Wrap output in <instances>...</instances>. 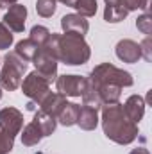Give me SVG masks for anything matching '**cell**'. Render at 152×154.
<instances>
[{"label": "cell", "instance_id": "cell-1", "mask_svg": "<svg viewBox=\"0 0 152 154\" xmlns=\"http://www.w3.org/2000/svg\"><path fill=\"white\" fill-rule=\"evenodd\" d=\"M45 52H48L56 61H63L65 65H84L90 56V45L84 41V36H79L74 32L65 34H50L48 39L41 45Z\"/></svg>", "mask_w": 152, "mask_h": 154}, {"label": "cell", "instance_id": "cell-2", "mask_svg": "<svg viewBox=\"0 0 152 154\" xmlns=\"http://www.w3.org/2000/svg\"><path fill=\"white\" fill-rule=\"evenodd\" d=\"M104 134L118 145H129L138 138V124H134L123 111V104L102 106Z\"/></svg>", "mask_w": 152, "mask_h": 154}, {"label": "cell", "instance_id": "cell-3", "mask_svg": "<svg viewBox=\"0 0 152 154\" xmlns=\"http://www.w3.org/2000/svg\"><path fill=\"white\" fill-rule=\"evenodd\" d=\"M25 72H27V61H23L16 52H9L4 57V66L0 72V88L7 91L20 88Z\"/></svg>", "mask_w": 152, "mask_h": 154}, {"label": "cell", "instance_id": "cell-4", "mask_svg": "<svg viewBox=\"0 0 152 154\" xmlns=\"http://www.w3.org/2000/svg\"><path fill=\"white\" fill-rule=\"evenodd\" d=\"M90 82H95V84H114V86H120V88H125V86H132V75L122 68H116L111 63H102L99 66H95L91 70V74L88 77Z\"/></svg>", "mask_w": 152, "mask_h": 154}, {"label": "cell", "instance_id": "cell-5", "mask_svg": "<svg viewBox=\"0 0 152 154\" xmlns=\"http://www.w3.org/2000/svg\"><path fill=\"white\" fill-rule=\"evenodd\" d=\"M20 86H22V91H23L25 97H29L32 102H38L39 104V102L45 99V95L48 93L50 82H48L45 77L39 75L38 72H31L29 75L22 81Z\"/></svg>", "mask_w": 152, "mask_h": 154}, {"label": "cell", "instance_id": "cell-6", "mask_svg": "<svg viewBox=\"0 0 152 154\" xmlns=\"http://www.w3.org/2000/svg\"><path fill=\"white\" fill-rule=\"evenodd\" d=\"M57 91L65 97H82L88 86V79L81 75H61L56 81Z\"/></svg>", "mask_w": 152, "mask_h": 154}, {"label": "cell", "instance_id": "cell-7", "mask_svg": "<svg viewBox=\"0 0 152 154\" xmlns=\"http://www.w3.org/2000/svg\"><path fill=\"white\" fill-rule=\"evenodd\" d=\"M22 127H23V115L20 109L11 106L0 109V131L14 138L16 134H20Z\"/></svg>", "mask_w": 152, "mask_h": 154}, {"label": "cell", "instance_id": "cell-8", "mask_svg": "<svg viewBox=\"0 0 152 154\" xmlns=\"http://www.w3.org/2000/svg\"><path fill=\"white\" fill-rule=\"evenodd\" d=\"M32 63H34V66H36V72H38L41 77H45L48 82H52V81L57 77V61H56L48 52H45L41 47H39L38 54L34 56Z\"/></svg>", "mask_w": 152, "mask_h": 154}, {"label": "cell", "instance_id": "cell-9", "mask_svg": "<svg viewBox=\"0 0 152 154\" xmlns=\"http://www.w3.org/2000/svg\"><path fill=\"white\" fill-rule=\"evenodd\" d=\"M25 20H27V7L22 4H14L7 9L4 16V25L13 32H23Z\"/></svg>", "mask_w": 152, "mask_h": 154}, {"label": "cell", "instance_id": "cell-10", "mask_svg": "<svg viewBox=\"0 0 152 154\" xmlns=\"http://www.w3.org/2000/svg\"><path fill=\"white\" fill-rule=\"evenodd\" d=\"M116 57L123 63H138V59L141 57V50H140V43L132 41V39H122L116 43Z\"/></svg>", "mask_w": 152, "mask_h": 154}, {"label": "cell", "instance_id": "cell-11", "mask_svg": "<svg viewBox=\"0 0 152 154\" xmlns=\"http://www.w3.org/2000/svg\"><path fill=\"white\" fill-rule=\"evenodd\" d=\"M61 27H63L65 32H74V34H79V36H84L90 29V23L81 14H65L61 18Z\"/></svg>", "mask_w": 152, "mask_h": 154}, {"label": "cell", "instance_id": "cell-12", "mask_svg": "<svg viewBox=\"0 0 152 154\" xmlns=\"http://www.w3.org/2000/svg\"><path fill=\"white\" fill-rule=\"evenodd\" d=\"M65 104H66V97L61 95L59 91H57V93L48 91V93L45 95V99L39 102L41 111L47 113V115H50V116H54V118L59 115V111H61V108H63Z\"/></svg>", "mask_w": 152, "mask_h": 154}, {"label": "cell", "instance_id": "cell-13", "mask_svg": "<svg viewBox=\"0 0 152 154\" xmlns=\"http://www.w3.org/2000/svg\"><path fill=\"white\" fill-rule=\"evenodd\" d=\"M123 111L134 124H140V120L143 118V113H145V99L140 95H131L123 104Z\"/></svg>", "mask_w": 152, "mask_h": 154}, {"label": "cell", "instance_id": "cell-14", "mask_svg": "<svg viewBox=\"0 0 152 154\" xmlns=\"http://www.w3.org/2000/svg\"><path fill=\"white\" fill-rule=\"evenodd\" d=\"M127 13H129V11L123 7L122 0H106L104 20H106L108 23H118V22L125 20Z\"/></svg>", "mask_w": 152, "mask_h": 154}, {"label": "cell", "instance_id": "cell-15", "mask_svg": "<svg viewBox=\"0 0 152 154\" xmlns=\"http://www.w3.org/2000/svg\"><path fill=\"white\" fill-rule=\"evenodd\" d=\"M77 125L84 131H93L99 125V109L90 108V106H81Z\"/></svg>", "mask_w": 152, "mask_h": 154}, {"label": "cell", "instance_id": "cell-16", "mask_svg": "<svg viewBox=\"0 0 152 154\" xmlns=\"http://www.w3.org/2000/svg\"><path fill=\"white\" fill-rule=\"evenodd\" d=\"M79 111H81V106L79 104H74V102H66L63 108H61V111H59V115L56 116V120H59L63 125H66V127H70V125H74L77 124V118H79Z\"/></svg>", "mask_w": 152, "mask_h": 154}, {"label": "cell", "instance_id": "cell-17", "mask_svg": "<svg viewBox=\"0 0 152 154\" xmlns=\"http://www.w3.org/2000/svg\"><path fill=\"white\" fill-rule=\"evenodd\" d=\"M32 122H34V124L39 127V131L43 133V136H50V134L56 131V125H57V120H56L54 116H50V115H47V113H43L41 109L34 113Z\"/></svg>", "mask_w": 152, "mask_h": 154}, {"label": "cell", "instance_id": "cell-18", "mask_svg": "<svg viewBox=\"0 0 152 154\" xmlns=\"http://www.w3.org/2000/svg\"><path fill=\"white\" fill-rule=\"evenodd\" d=\"M38 50H39V45L38 43H34L31 38H27V39H22V41H18L16 43V54L23 59V61H32L34 59V56L38 54Z\"/></svg>", "mask_w": 152, "mask_h": 154}, {"label": "cell", "instance_id": "cell-19", "mask_svg": "<svg viewBox=\"0 0 152 154\" xmlns=\"http://www.w3.org/2000/svg\"><path fill=\"white\" fill-rule=\"evenodd\" d=\"M41 138H43V133L39 131V127L34 122L27 124V125L23 127V131H22V143H23L25 147H34V145H38L39 142H41Z\"/></svg>", "mask_w": 152, "mask_h": 154}, {"label": "cell", "instance_id": "cell-20", "mask_svg": "<svg viewBox=\"0 0 152 154\" xmlns=\"http://www.w3.org/2000/svg\"><path fill=\"white\" fill-rule=\"evenodd\" d=\"M97 0H75V7L77 14L84 16V18H90V16H95L97 13Z\"/></svg>", "mask_w": 152, "mask_h": 154}, {"label": "cell", "instance_id": "cell-21", "mask_svg": "<svg viewBox=\"0 0 152 154\" xmlns=\"http://www.w3.org/2000/svg\"><path fill=\"white\" fill-rule=\"evenodd\" d=\"M56 2L57 0H38L36 2V11L39 16L43 18H50L56 13Z\"/></svg>", "mask_w": 152, "mask_h": 154}, {"label": "cell", "instance_id": "cell-22", "mask_svg": "<svg viewBox=\"0 0 152 154\" xmlns=\"http://www.w3.org/2000/svg\"><path fill=\"white\" fill-rule=\"evenodd\" d=\"M48 36H50V31H48L47 27H43V25H34V27L31 29V36H29V38L41 47V45L48 39Z\"/></svg>", "mask_w": 152, "mask_h": 154}, {"label": "cell", "instance_id": "cell-23", "mask_svg": "<svg viewBox=\"0 0 152 154\" xmlns=\"http://www.w3.org/2000/svg\"><path fill=\"white\" fill-rule=\"evenodd\" d=\"M136 27H138V31H141L143 34H150L152 32V18L149 13H145V14H141L138 20H136Z\"/></svg>", "mask_w": 152, "mask_h": 154}, {"label": "cell", "instance_id": "cell-24", "mask_svg": "<svg viewBox=\"0 0 152 154\" xmlns=\"http://www.w3.org/2000/svg\"><path fill=\"white\" fill-rule=\"evenodd\" d=\"M14 147V138L5 134L4 131H0V154H7L13 151Z\"/></svg>", "mask_w": 152, "mask_h": 154}, {"label": "cell", "instance_id": "cell-25", "mask_svg": "<svg viewBox=\"0 0 152 154\" xmlns=\"http://www.w3.org/2000/svg\"><path fill=\"white\" fill-rule=\"evenodd\" d=\"M11 45H13V34H11V31L4 23H0V48H9Z\"/></svg>", "mask_w": 152, "mask_h": 154}, {"label": "cell", "instance_id": "cell-26", "mask_svg": "<svg viewBox=\"0 0 152 154\" xmlns=\"http://www.w3.org/2000/svg\"><path fill=\"white\" fill-rule=\"evenodd\" d=\"M152 41H150V38H149V36H147V38L143 39V41H141V43H140V50H141V57H145V59H147V61H150L152 59Z\"/></svg>", "mask_w": 152, "mask_h": 154}, {"label": "cell", "instance_id": "cell-27", "mask_svg": "<svg viewBox=\"0 0 152 154\" xmlns=\"http://www.w3.org/2000/svg\"><path fill=\"white\" fill-rule=\"evenodd\" d=\"M122 4H123V7H125L127 11H136V9H140V0H122Z\"/></svg>", "mask_w": 152, "mask_h": 154}, {"label": "cell", "instance_id": "cell-28", "mask_svg": "<svg viewBox=\"0 0 152 154\" xmlns=\"http://www.w3.org/2000/svg\"><path fill=\"white\" fill-rule=\"evenodd\" d=\"M140 9H143V13L150 11V0H140Z\"/></svg>", "mask_w": 152, "mask_h": 154}, {"label": "cell", "instance_id": "cell-29", "mask_svg": "<svg viewBox=\"0 0 152 154\" xmlns=\"http://www.w3.org/2000/svg\"><path fill=\"white\" fill-rule=\"evenodd\" d=\"M129 154H150V152H149L145 147H138V149H132Z\"/></svg>", "mask_w": 152, "mask_h": 154}, {"label": "cell", "instance_id": "cell-30", "mask_svg": "<svg viewBox=\"0 0 152 154\" xmlns=\"http://www.w3.org/2000/svg\"><path fill=\"white\" fill-rule=\"evenodd\" d=\"M18 0H0V7H4V5H7V7H11V5H14Z\"/></svg>", "mask_w": 152, "mask_h": 154}, {"label": "cell", "instance_id": "cell-31", "mask_svg": "<svg viewBox=\"0 0 152 154\" xmlns=\"http://www.w3.org/2000/svg\"><path fill=\"white\" fill-rule=\"evenodd\" d=\"M59 2H63L65 5H70V7H74V5H75V0H59Z\"/></svg>", "mask_w": 152, "mask_h": 154}, {"label": "cell", "instance_id": "cell-32", "mask_svg": "<svg viewBox=\"0 0 152 154\" xmlns=\"http://www.w3.org/2000/svg\"><path fill=\"white\" fill-rule=\"evenodd\" d=\"M34 108H36V102H32V100H31V102L27 104V109H29V111H34Z\"/></svg>", "mask_w": 152, "mask_h": 154}, {"label": "cell", "instance_id": "cell-33", "mask_svg": "<svg viewBox=\"0 0 152 154\" xmlns=\"http://www.w3.org/2000/svg\"><path fill=\"white\" fill-rule=\"evenodd\" d=\"M0 99H2V88H0Z\"/></svg>", "mask_w": 152, "mask_h": 154}, {"label": "cell", "instance_id": "cell-34", "mask_svg": "<svg viewBox=\"0 0 152 154\" xmlns=\"http://www.w3.org/2000/svg\"><path fill=\"white\" fill-rule=\"evenodd\" d=\"M0 61H2V59H0Z\"/></svg>", "mask_w": 152, "mask_h": 154}]
</instances>
